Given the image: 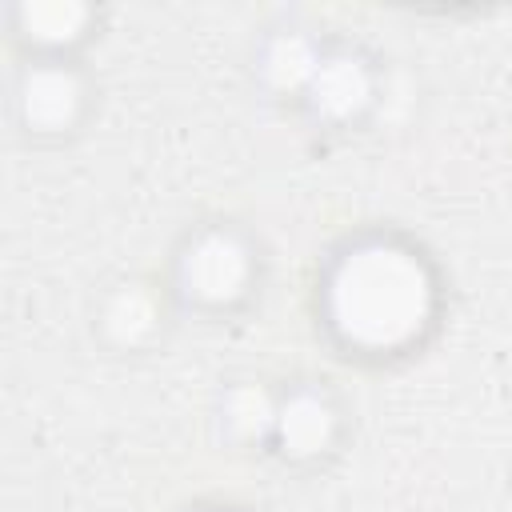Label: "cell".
Segmentation results:
<instances>
[{
	"instance_id": "1",
	"label": "cell",
	"mask_w": 512,
	"mask_h": 512,
	"mask_svg": "<svg viewBox=\"0 0 512 512\" xmlns=\"http://www.w3.org/2000/svg\"><path fill=\"white\" fill-rule=\"evenodd\" d=\"M444 284L404 232L364 228L328 248L316 276V324L352 360H404L436 332Z\"/></svg>"
},
{
	"instance_id": "5",
	"label": "cell",
	"mask_w": 512,
	"mask_h": 512,
	"mask_svg": "<svg viewBox=\"0 0 512 512\" xmlns=\"http://www.w3.org/2000/svg\"><path fill=\"white\" fill-rule=\"evenodd\" d=\"M176 300L164 280L152 276H120L104 284L92 300V332L116 356L152 352L172 324Z\"/></svg>"
},
{
	"instance_id": "4",
	"label": "cell",
	"mask_w": 512,
	"mask_h": 512,
	"mask_svg": "<svg viewBox=\"0 0 512 512\" xmlns=\"http://www.w3.org/2000/svg\"><path fill=\"white\" fill-rule=\"evenodd\" d=\"M384 96V68L380 60L352 40H332L316 80L308 84L300 112L312 128L324 132H352L372 120Z\"/></svg>"
},
{
	"instance_id": "3",
	"label": "cell",
	"mask_w": 512,
	"mask_h": 512,
	"mask_svg": "<svg viewBox=\"0 0 512 512\" xmlns=\"http://www.w3.org/2000/svg\"><path fill=\"white\" fill-rule=\"evenodd\" d=\"M92 96L96 88L80 56H24L12 72L8 108L24 136L64 140L84 128Z\"/></svg>"
},
{
	"instance_id": "7",
	"label": "cell",
	"mask_w": 512,
	"mask_h": 512,
	"mask_svg": "<svg viewBox=\"0 0 512 512\" xmlns=\"http://www.w3.org/2000/svg\"><path fill=\"white\" fill-rule=\"evenodd\" d=\"M348 428L344 400L324 380H288L280 384V412L272 432V456L284 464H320L328 460Z\"/></svg>"
},
{
	"instance_id": "6",
	"label": "cell",
	"mask_w": 512,
	"mask_h": 512,
	"mask_svg": "<svg viewBox=\"0 0 512 512\" xmlns=\"http://www.w3.org/2000/svg\"><path fill=\"white\" fill-rule=\"evenodd\" d=\"M328 44H332V36H324L308 20H296V16L272 20L268 28H260V36L252 40V52H248L252 88L264 100L300 108L308 84L316 80V72L324 64Z\"/></svg>"
},
{
	"instance_id": "8",
	"label": "cell",
	"mask_w": 512,
	"mask_h": 512,
	"mask_svg": "<svg viewBox=\"0 0 512 512\" xmlns=\"http://www.w3.org/2000/svg\"><path fill=\"white\" fill-rule=\"evenodd\" d=\"M4 20L24 56H76L96 36L100 8L88 0H12Z\"/></svg>"
},
{
	"instance_id": "2",
	"label": "cell",
	"mask_w": 512,
	"mask_h": 512,
	"mask_svg": "<svg viewBox=\"0 0 512 512\" xmlns=\"http://www.w3.org/2000/svg\"><path fill=\"white\" fill-rule=\"evenodd\" d=\"M260 276L264 256L248 228L232 220H200L180 232L164 284L184 312L232 316L260 292Z\"/></svg>"
},
{
	"instance_id": "9",
	"label": "cell",
	"mask_w": 512,
	"mask_h": 512,
	"mask_svg": "<svg viewBox=\"0 0 512 512\" xmlns=\"http://www.w3.org/2000/svg\"><path fill=\"white\" fill-rule=\"evenodd\" d=\"M276 412H280V384L264 376H236L220 384L212 404V424L220 444L236 452H272Z\"/></svg>"
},
{
	"instance_id": "10",
	"label": "cell",
	"mask_w": 512,
	"mask_h": 512,
	"mask_svg": "<svg viewBox=\"0 0 512 512\" xmlns=\"http://www.w3.org/2000/svg\"><path fill=\"white\" fill-rule=\"evenodd\" d=\"M184 512H244V508H232V504H196V508H184Z\"/></svg>"
}]
</instances>
